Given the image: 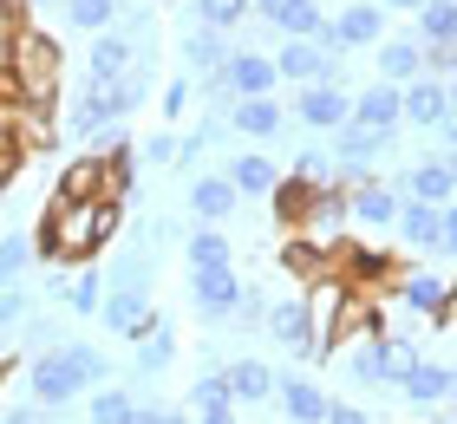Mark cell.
Listing matches in <instances>:
<instances>
[{"label": "cell", "mask_w": 457, "mask_h": 424, "mask_svg": "<svg viewBox=\"0 0 457 424\" xmlns=\"http://www.w3.org/2000/svg\"><path fill=\"white\" fill-rule=\"evenodd\" d=\"M183 254H190V268H228L236 262V248H228L222 229H196V236L183 242Z\"/></svg>", "instance_id": "e575fe53"}, {"label": "cell", "mask_w": 457, "mask_h": 424, "mask_svg": "<svg viewBox=\"0 0 457 424\" xmlns=\"http://www.w3.org/2000/svg\"><path fill=\"white\" fill-rule=\"evenodd\" d=\"M346 372L360 378V386H379V333H372V339H360V346L346 353Z\"/></svg>", "instance_id": "b9f144b4"}, {"label": "cell", "mask_w": 457, "mask_h": 424, "mask_svg": "<svg viewBox=\"0 0 457 424\" xmlns=\"http://www.w3.org/2000/svg\"><path fill=\"white\" fill-rule=\"evenodd\" d=\"M411 366H419V346L405 333H379V386H405Z\"/></svg>", "instance_id": "1f68e13d"}, {"label": "cell", "mask_w": 457, "mask_h": 424, "mask_svg": "<svg viewBox=\"0 0 457 424\" xmlns=\"http://www.w3.org/2000/svg\"><path fill=\"white\" fill-rule=\"evenodd\" d=\"M268 307H275V301H268L262 287H242V307H236V320H228V327H236V333H255V327H268Z\"/></svg>", "instance_id": "60d3db41"}, {"label": "cell", "mask_w": 457, "mask_h": 424, "mask_svg": "<svg viewBox=\"0 0 457 424\" xmlns=\"http://www.w3.org/2000/svg\"><path fill=\"white\" fill-rule=\"evenodd\" d=\"M131 112H137V104L124 98V79L118 85H92L86 79V85H79V98H72V112H66V131L79 144H92V137H112Z\"/></svg>", "instance_id": "277c9868"}, {"label": "cell", "mask_w": 457, "mask_h": 424, "mask_svg": "<svg viewBox=\"0 0 457 424\" xmlns=\"http://www.w3.org/2000/svg\"><path fill=\"white\" fill-rule=\"evenodd\" d=\"M320 424H379V418H372V412H360V405H346V398H334Z\"/></svg>", "instance_id": "7dc6e473"}, {"label": "cell", "mask_w": 457, "mask_h": 424, "mask_svg": "<svg viewBox=\"0 0 457 424\" xmlns=\"http://www.w3.org/2000/svg\"><path fill=\"white\" fill-rule=\"evenodd\" d=\"M183 66H190L196 79H216L228 66V33H210V27H196L190 39H183Z\"/></svg>", "instance_id": "4dcf8cb0"}, {"label": "cell", "mask_w": 457, "mask_h": 424, "mask_svg": "<svg viewBox=\"0 0 457 424\" xmlns=\"http://www.w3.org/2000/svg\"><path fill=\"white\" fill-rule=\"evenodd\" d=\"M457 118V98L445 92V79H411L405 85V124H419V131H445Z\"/></svg>", "instance_id": "5bb4252c"}, {"label": "cell", "mask_w": 457, "mask_h": 424, "mask_svg": "<svg viewBox=\"0 0 457 424\" xmlns=\"http://www.w3.org/2000/svg\"><path fill=\"white\" fill-rule=\"evenodd\" d=\"M248 20V0H196V27H210V33H236Z\"/></svg>", "instance_id": "74e56055"}, {"label": "cell", "mask_w": 457, "mask_h": 424, "mask_svg": "<svg viewBox=\"0 0 457 424\" xmlns=\"http://www.w3.org/2000/svg\"><path fill=\"white\" fill-rule=\"evenodd\" d=\"M295 112H301V124H307V131L334 137L340 124H353V92H346V85H301Z\"/></svg>", "instance_id": "4fadbf2b"}, {"label": "cell", "mask_w": 457, "mask_h": 424, "mask_svg": "<svg viewBox=\"0 0 457 424\" xmlns=\"http://www.w3.org/2000/svg\"><path fill=\"white\" fill-rule=\"evenodd\" d=\"M386 13H419V7H431V0H379Z\"/></svg>", "instance_id": "f5cc1de1"}, {"label": "cell", "mask_w": 457, "mask_h": 424, "mask_svg": "<svg viewBox=\"0 0 457 424\" xmlns=\"http://www.w3.org/2000/svg\"><path fill=\"white\" fill-rule=\"evenodd\" d=\"M399 196L411 203H431V209H451L457 203V183H451V163L445 157H419L405 170V183H399Z\"/></svg>", "instance_id": "e0dca14e"}, {"label": "cell", "mask_w": 457, "mask_h": 424, "mask_svg": "<svg viewBox=\"0 0 457 424\" xmlns=\"http://www.w3.org/2000/svg\"><path fill=\"white\" fill-rule=\"evenodd\" d=\"M222 177L236 183V196H275L281 163H275V157H262V151H242V157H228V170H222Z\"/></svg>", "instance_id": "d4e9b609"}, {"label": "cell", "mask_w": 457, "mask_h": 424, "mask_svg": "<svg viewBox=\"0 0 457 424\" xmlns=\"http://www.w3.org/2000/svg\"><path fill=\"white\" fill-rule=\"evenodd\" d=\"M228 378V398H236V405H268V398H275V366H262V359H236V366L222 372Z\"/></svg>", "instance_id": "4316f807"}, {"label": "cell", "mask_w": 457, "mask_h": 424, "mask_svg": "<svg viewBox=\"0 0 457 424\" xmlns=\"http://www.w3.org/2000/svg\"><path fill=\"white\" fill-rule=\"evenodd\" d=\"M372 53H379V79L399 85V92H405L411 79H425V39L419 33H386Z\"/></svg>", "instance_id": "9a60e30c"}, {"label": "cell", "mask_w": 457, "mask_h": 424, "mask_svg": "<svg viewBox=\"0 0 457 424\" xmlns=\"http://www.w3.org/2000/svg\"><path fill=\"white\" fill-rule=\"evenodd\" d=\"M190 98H196V85L177 72L170 85H163V118H170V124H177V118H190Z\"/></svg>", "instance_id": "7bdbcfd3"}, {"label": "cell", "mask_w": 457, "mask_h": 424, "mask_svg": "<svg viewBox=\"0 0 457 424\" xmlns=\"http://www.w3.org/2000/svg\"><path fill=\"white\" fill-rule=\"evenodd\" d=\"M445 92H451V98H457V66H451V79H445Z\"/></svg>", "instance_id": "9f6ffc18"}, {"label": "cell", "mask_w": 457, "mask_h": 424, "mask_svg": "<svg viewBox=\"0 0 457 424\" xmlns=\"http://www.w3.org/2000/svg\"><path fill=\"white\" fill-rule=\"evenodd\" d=\"M392 294H399V307H411L419 320H438V327L457 313V281L445 268H405L399 281H392Z\"/></svg>", "instance_id": "52a82bcc"}, {"label": "cell", "mask_w": 457, "mask_h": 424, "mask_svg": "<svg viewBox=\"0 0 457 424\" xmlns=\"http://www.w3.org/2000/svg\"><path fill=\"white\" fill-rule=\"evenodd\" d=\"M216 98H275V85H281V72H275V53H255V46H242V53H228V66L216 72V79H203Z\"/></svg>", "instance_id": "8992f818"}, {"label": "cell", "mask_w": 457, "mask_h": 424, "mask_svg": "<svg viewBox=\"0 0 457 424\" xmlns=\"http://www.w3.org/2000/svg\"><path fill=\"white\" fill-rule=\"evenodd\" d=\"M118 236V203L98 196V203H53L33 229V254L39 262H92L98 248Z\"/></svg>", "instance_id": "6da1fadb"}, {"label": "cell", "mask_w": 457, "mask_h": 424, "mask_svg": "<svg viewBox=\"0 0 457 424\" xmlns=\"http://www.w3.org/2000/svg\"><path fill=\"white\" fill-rule=\"evenodd\" d=\"M295 177H307V183L327 189V183H334V157H327V151H301L295 157Z\"/></svg>", "instance_id": "ee69618b"}, {"label": "cell", "mask_w": 457, "mask_h": 424, "mask_svg": "<svg viewBox=\"0 0 457 424\" xmlns=\"http://www.w3.org/2000/svg\"><path fill=\"white\" fill-rule=\"evenodd\" d=\"M353 124H366V131H379V137H392V131H399V124H405V92H399V85H366V92L360 98H353Z\"/></svg>", "instance_id": "2e32d148"}, {"label": "cell", "mask_w": 457, "mask_h": 424, "mask_svg": "<svg viewBox=\"0 0 457 424\" xmlns=\"http://www.w3.org/2000/svg\"><path fill=\"white\" fill-rule=\"evenodd\" d=\"M7 72H13V92H20V104H53V98H59V72H66V66H59V46H53V39L27 27V33L13 39Z\"/></svg>", "instance_id": "3957f363"}, {"label": "cell", "mask_w": 457, "mask_h": 424, "mask_svg": "<svg viewBox=\"0 0 457 424\" xmlns=\"http://www.w3.org/2000/svg\"><path fill=\"white\" fill-rule=\"evenodd\" d=\"M20 320H27V287L7 281L0 287V327H20Z\"/></svg>", "instance_id": "f6af8a7d"}, {"label": "cell", "mask_w": 457, "mask_h": 424, "mask_svg": "<svg viewBox=\"0 0 457 424\" xmlns=\"http://www.w3.org/2000/svg\"><path fill=\"white\" fill-rule=\"evenodd\" d=\"M33 7H39V0H33Z\"/></svg>", "instance_id": "94428289"}, {"label": "cell", "mask_w": 457, "mask_h": 424, "mask_svg": "<svg viewBox=\"0 0 457 424\" xmlns=\"http://www.w3.org/2000/svg\"><path fill=\"white\" fill-rule=\"evenodd\" d=\"M98 320H105L118 339H144L163 313L151 307V287H105V307H98Z\"/></svg>", "instance_id": "8fae6325"}, {"label": "cell", "mask_w": 457, "mask_h": 424, "mask_svg": "<svg viewBox=\"0 0 457 424\" xmlns=\"http://www.w3.org/2000/svg\"><path fill=\"white\" fill-rule=\"evenodd\" d=\"M190 301H196L203 320H236V307H242L236 262H228V268H190Z\"/></svg>", "instance_id": "30bf717a"}, {"label": "cell", "mask_w": 457, "mask_h": 424, "mask_svg": "<svg viewBox=\"0 0 457 424\" xmlns=\"http://www.w3.org/2000/svg\"><path fill=\"white\" fill-rule=\"evenodd\" d=\"M411 33H419L431 53H457V0H431V7H419V13H411Z\"/></svg>", "instance_id": "f1b7e54d"}, {"label": "cell", "mask_w": 457, "mask_h": 424, "mask_svg": "<svg viewBox=\"0 0 457 424\" xmlns=\"http://www.w3.org/2000/svg\"><path fill=\"white\" fill-rule=\"evenodd\" d=\"M236 183H228V177H196L190 183V216H203V229H216V222H228V216H236Z\"/></svg>", "instance_id": "83f0119b"}, {"label": "cell", "mask_w": 457, "mask_h": 424, "mask_svg": "<svg viewBox=\"0 0 457 424\" xmlns=\"http://www.w3.org/2000/svg\"><path fill=\"white\" fill-rule=\"evenodd\" d=\"M0 333H7V327H0Z\"/></svg>", "instance_id": "6125c7cd"}, {"label": "cell", "mask_w": 457, "mask_h": 424, "mask_svg": "<svg viewBox=\"0 0 457 424\" xmlns=\"http://www.w3.org/2000/svg\"><path fill=\"white\" fill-rule=\"evenodd\" d=\"M66 307H72V313H98V307H105V274H98V268H79L72 281H66Z\"/></svg>", "instance_id": "8d00e7d4"}, {"label": "cell", "mask_w": 457, "mask_h": 424, "mask_svg": "<svg viewBox=\"0 0 457 424\" xmlns=\"http://www.w3.org/2000/svg\"><path fill=\"white\" fill-rule=\"evenodd\" d=\"M386 39V7L379 0H353V7H340L327 27L314 33V46H327V53H366V46H379Z\"/></svg>", "instance_id": "5b68a950"}, {"label": "cell", "mask_w": 457, "mask_h": 424, "mask_svg": "<svg viewBox=\"0 0 457 424\" xmlns=\"http://www.w3.org/2000/svg\"><path fill=\"white\" fill-rule=\"evenodd\" d=\"M105 372H112V359L86 346V339H66V346H46L27 366V398L33 405H72V398H92L98 386H105Z\"/></svg>", "instance_id": "7a4b0ae2"}, {"label": "cell", "mask_w": 457, "mask_h": 424, "mask_svg": "<svg viewBox=\"0 0 457 424\" xmlns=\"http://www.w3.org/2000/svg\"><path fill=\"white\" fill-rule=\"evenodd\" d=\"M268 333H275L281 353L320 359V313H314V301H307V294H287V301L268 307Z\"/></svg>", "instance_id": "ba28073f"}, {"label": "cell", "mask_w": 457, "mask_h": 424, "mask_svg": "<svg viewBox=\"0 0 457 424\" xmlns=\"http://www.w3.org/2000/svg\"><path fill=\"white\" fill-rule=\"evenodd\" d=\"M7 177H13V151H0V189H7Z\"/></svg>", "instance_id": "11a10c76"}, {"label": "cell", "mask_w": 457, "mask_h": 424, "mask_svg": "<svg viewBox=\"0 0 457 424\" xmlns=\"http://www.w3.org/2000/svg\"><path fill=\"white\" fill-rule=\"evenodd\" d=\"M281 104L275 98H236L228 104V131H242V137H255V144H268V137H281Z\"/></svg>", "instance_id": "cb8c5ba5"}, {"label": "cell", "mask_w": 457, "mask_h": 424, "mask_svg": "<svg viewBox=\"0 0 457 424\" xmlns=\"http://www.w3.org/2000/svg\"><path fill=\"white\" fill-rule=\"evenodd\" d=\"M144 163H177V131H157V137H144Z\"/></svg>", "instance_id": "bcb514c9"}, {"label": "cell", "mask_w": 457, "mask_h": 424, "mask_svg": "<svg viewBox=\"0 0 457 424\" xmlns=\"http://www.w3.org/2000/svg\"><path fill=\"white\" fill-rule=\"evenodd\" d=\"M170 359H177V327H151V333H144L137 339V378H157L163 366H170Z\"/></svg>", "instance_id": "d6a6232c"}, {"label": "cell", "mask_w": 457, "mask_h": 424, "mask_svg": "<svg viewBox=\"0 0 457 424\" xmlns=\"http://www.w3.org/2000/svg\"><path fill=\"white\" fill-rule=\"evenodd\" d=\"M248 7H255V13H262V7H268V0H248Z\"/></svg>", "instance_id": "91938a15"}, {"label": "cell", "mask_w": 457, "mask_h": 424, "mask_svg": "<svg viewBox=\"0 0 457 424\" xmlns=\"http://www.w3.org/2000/svg\"><path fill=\"white\" fill-rule=\"evenodd\" d=\"M281 268L295 274L301 287H314V281H327V274H334V248L314 242V236H295V242L281 248ZM334 281H340V274H334Z\"/></svg>", "instance_id": "603a6c76"}, {"label": "cell", "mask_w": 457, "mask_h": 424, "mask_svg": "<svg viewBox=\"0 0 457 424\" xmlns=\"http://www.w3.org/2000/svg\"><path fill=\"white\" fill-rule=\"evenodd\" d=\"M216 405H236V398H228V378L222 372H203L196 386H190V418L196 412H216Z\"/></svg>", "instance_id": "ab89813d"}, {"label": "cell", "mask_w": 457, "mask_h": 424, "mask_svg": "<svg viewBox=\"0 0 457 424\" xmlns=\"http://www.w3.org/2000/svg\"><path fill=\"white\" fill-rule=\"evenodd\" d=\"M275 405H281V424H320L334 398H327L314 378H281V386H275Z\"/></svg>", "instance_id": "ffe728a7"}, {"label": "cell", "mask_w": 457, "mask_h": 424, "mask_svg": "<svg viewBox=\"0 0 457 424\" xmlns=\"http://www.w3.org/2000/svg\"><path fill=\"white\" fill-rule=\"evenodd\" d=\"M131 412H137V398L118 392V386H98L86 398V424H131Z\"/></svg>", "instance_id": "836d02e7"}, {"label": "cell", "mask_w": 457, "mask_h": 424, "mask_svg": "<svg viewBox=\"0 0 457 424\" xmlns=\"http://www.w3.org/2000/svg\"><path fill=\"white\" fill-rule=\"evenodd\" d=\"M438 137H445V157H457V118L445 124V131H438Z\"/></svg>", "instance_id": "db71d44e"}, {"label": "cell", "mask_w": 457, "mask_h": 424, "mask_svg": "<svg viewBox=\"0 0 457 424\" xmlns=\"http://www.w3.org/2000/svg\"><path fill=\"white\" fill-rule=\"evenodd\" d=\"M0 424H46V405H13V412H0Z\"/></svg>", "instance_id": "681fc988"}, {"label": "cell", "mask_w": 457, "mask_h": 424, "mask_svg": "<svg viewBox=\"0 0 457 424\" xmlns=\"http://www.w3.org/2000/svg\"><path fill=\"white\" fill-rule=\"evenodd\" d=\"M399 209H405L399 183H379V177H366V183H353V189H346V222L372 229V236L399 229Z\"/></svg>", "instance_id": "9c48e42d"}, {"label": "cell", "mask_w": 457, "mask_h": 424, "mask_svg": "<svg viewBox=\"0 0 457 424\" xmlns=\"http://www.w3.org/2000/svg\"><path fill=\"white\" fill-rule=\"evenodd\" d=\"M27 262H33V236H20V229H13V236H0V287L20 281V268H27Z\"/></svg>", "instance_id": "f35d334b"}, {"label": "cell", "mask_w": 457, "mask_h": 424, "mask_svg": "<svg viewBox=\"0 0 457 424\" xmlns=\"http://www.w3.org/2000/svg\"><path fill=\"white\" fill-rule=\"evenodd\" d=\"M66 20L79 33H112L118 27V0H66Z\"/></svg>", "instance_id": "d590c367"}, {"label": "cell", "mask_w": 457, "mask_h": 424, "mask_svg": "<svg viewBox=\"0 0 457 424\" xmlns=\"http://www.w3.org/2000/svg\"><path fill=\"white\" fill-rule=\"evenodd\" d=\"M262 20L275 27L281 39H314L327 27V13H320V0H268Z\"/></svg>", "instance_id": "44dd1931"}, {"label": "cell", "mask_w": 457, "mask_h": 424, "mask_svg": "<svg viewBox=\"0 0 457 424\" xmlns=\"http://www.w3.org/2000/svg\"><path fill=\"white\" fill-rule=\"evenodd\" d=\"M131 66H137V46L112 27V33H98V46H92V59H86V79H92V85H118Z\"/></svg>", "instance_id": "7402d4cb"}, {"label": "cell", "mask_w": 457, "mask_h": 424, "mask_svg": "<svg viewBox=\"0 0 457 424\" xmlns=\"http://www.w3.org/2000/svg\"><path fill=\"white\" fill-rule=\"evenodd\" d=\"M275 72L295 79V85H340V59L327 53V46H314V39H281Z\"/></svg>", "instance_id": "7c38bea8"}, {"label": "cell", "mask_w": 457, "mask_h": 424, "mask_svg": "<svg viewBox=\"0 0 457 424\" xmlns=\"http://www.w3.org/2000/svg\"><path fill=\"white\" fill-rule=\"evenodd\" d=\"M419 412H431V405H445L451 398V366H438V359H419V366L405 372V386H399Z\"/></svg>", "instance_id": "f546056e"}, {"label": "cell", "mask_w": 457, "mask_h": 424, "mask_svg": "<svg viewBox=\"0 0 457 424\" xmlns=\"http://www.w3.org/2000/svg\"><path fill=\"white\" fill-rule=\"evenodd\" d=\"M451 398H457V366H451Z\"/></svg>", "instance_id": "680465c9"}, {"label": "cell", "mask_w": 457, "mask_h": 424, "mask_svg": "<svg viewBox=\"0 0 457 424\" xmlns=\"http://www.w3.org/2000/svg\"><path fill=\"white\" fill-rule=\"evenodd\" d=\"M399 236H405L411 248H425V254H445V209L405 196V209H399Z\"/></svg>", "instance_id": "484cf974"}, {"label": "cell", "mask_w": 457, "mask_h": 424, "mask_svg": "<svg viewBox=\"0 0 457 424\" xmlns=\"http://www.w3.org/2000/svg\"><path fill=\"white\" fill-rule=\"evenodd\" d=\"M445 254H451V262H457V203L445 209Z\"/></svg>", "instance_id": "f907efd6"}, {"label": "cell", "mask_w": 457, "mask_h": 424, "mask_svg": "<svg viewBox=\"0 0 457 424\" xmlns=\"http://www.w3.org/2000/svg\"><path fill=\"white\" fill-rule=\"evenodd\" d=\"M196 424H236V405H216V412H196Z\"/></svg>", "instance_id": "816d5d0a"}, {"label": "cell", "mask_w": 457, "mask_h": 424, "mask_svg": "<svg viewBox=\"0 0 457 424\" xmlns=\"http://www.w3.org/2000/svg\"><path fill=\"white\" fill-rule=\"evenodd\" d=\"M131 424H196V418L190 412H163V405H137Z\"/></svg>", "instance_id": "c3c4849f"}, {"label": "cell", "mask_w": 457, "mask_h": 424, "mask_svg": "<svg viewBox=\"0 0 457 424\" xmlns=\"http://www.w3.org/2000/svg\"><path fill=\"white\" fill-rule=\"evenodd\" d=\"M445 163H451V183H457V157H445Z\"/></svg>", "instance_id": "6f0895ef"}, {"label": "cell", "mask_w": 457, "mask_h": 424, "mask_svg": "<svg viewBox=\"0 0 457 424\" xmlns=\"http://www.w3.org/2000/svg\"><path fill=\"white\" fill-rule=\"evenodd\" d=\"M334 189V183H327ZM275 216L287 222V229H314V209H320V183H307V177H295V170H287V177L275 183Z\"/></svg>", "instance_id": "ac0fdd59"}, {"label": "cell", "mask_w": 457, "mask_h": 424, "mask_svg": "<svg viewBox=\"0 0 457 424\" xmlns=\"http://www.w3.org/2000/svg\"><path fill=\"white\" fill-rule=\"evenodd\" d=\"M98 196H112L105 157H79L72 170H59V196H53V203H98ZM112 203H118V196H112Z\"/></svg>", "instance_id": "d6986e66"}]
</instances>
